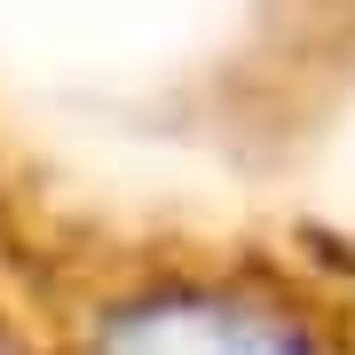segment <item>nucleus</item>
<instances>
[{
    "instance_id": "nucleus-1",
    "label": "nucleus",
    "mask_w": 355,
    "mask_h": 355,
    "mask_svg": "<svg viewBox=\"0 0 355 355\" xmlns=\"http://www.w3.org/2000/svg\"><path fill=\"white\" fill-rule=\"evenodd\" d=\"M0 355H355V245L87 182L0 111Z\"/></svg>"
}]
</instances>
